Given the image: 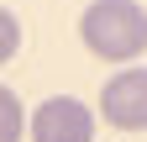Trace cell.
Wrapping results in <instances>:
<instances>
[{"mask_svg": "<svg viewBox=\"0 0 147 142\" xmlns=\"http://www.w3.org/2000/svg\"><path fill=\"white\" fill-rule=\"evenodd\" d=\"M79 37L100 63H137L147 53V5H137V0H95L79 16Z\"/></svg>", "mask_w": 147, "mask_h": 142, "instance_id": "1", "label": "cell"}, {"mask_svg": "<svg viewBox=\"0 0 147 142\" xmlns=\"http://www.w3.org/2000/svg\"><path fill=\"white\" fill-rule=\"evenodd\" d=\"M32 142H95V111L74 95H53L26 121Z\"/></svg>", "mask_w": 147, "mask_h": 142, "instance_id": "2", "label": "cell"}, {"mask_svg": "<svg viewBox=\"0 0 147 142\" xmlns=\"http://www.w3.org/2000/svg\"><path fill=\"white\" fill-rule=\"evenodd\" d=\"M100 111L121 132H147V68H116L100 90Z\"/></svg>", "mask_w": 147, "mask_h": 142, "instance_id": "3", "label": "cell"}, {"mask_svg": "<svg viewBox=\"0 0 147 142\" xmlns=\"http://www.w3.org/2000/svg\"><path fill=\"white\" fill-rule=\"evenodd\" d=\"M26 132V111H21V95L11 84H0V142H21Z\"/></svg>", "mask_w": 147, "mask_h": 142, "instance_id": "4", "label": "cell"}, {"mask_svg": "<svg viewBox=\"0 0 147 142\" xmlns=\"http://www.w3.org/2000/svg\"><path fill=\"white\" fill-rule=\"evenodd\" d=\"M16 53H21V21H16V11L0 5V63H11Z\"/></svg>", "mask_w": 147, "mask_h": 142, "instance_id": "5", "label": "cell"}]
</instances>
